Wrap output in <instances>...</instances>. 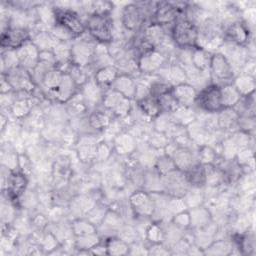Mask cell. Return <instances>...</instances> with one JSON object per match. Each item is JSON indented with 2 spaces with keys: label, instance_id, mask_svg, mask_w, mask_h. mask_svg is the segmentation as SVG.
Wrapping results in <instances>:
<instances>
[{
  "label": "cell",
  "instance_id": "6da1fadb",
  "mask_svg": "<svg viewBox=\"0 0 256 256\" xmlns=\"http://www.w3.org/2000/svg\"><path fill=\"white\" fill-rule=\"evenodd\" d=\"M86 32L99 44H109L114 40L115 19L113 14H90L85 18Z\"/></svg>",
  "mask_w": 256,
  "mask_h": 256
},
{
  "label": "cell",
  "instance_id": "7a4b0ae2",
  "mask_svg": "<svg viewBox=\"0 0 256 256\" xmlns=\"http://www.w3.org/2000/svg\"><path fill=\"white\" fill-rule=\"evenodd\" d=\"M169 35L177 48L192 49L197 47L198 27L184 17H180L169 27Z\"/></svg>",
  "mask_w": 256,
  "mask_h": 256
},
{
  "label": "cell",
  "instance_id": "3957f363",
  "mask_svg": "<svg viewBox=\"0 0 256 256\" xmlns=\"http://www.w3.org/2000/svg\"><path fill=\"white\" fill-rule=\"evenodd\" d=\"M187 3L183 1H158L150 23L170 27L183 16Z\"/></svg>",
  "mask_w": 256,
  "mask_h": 256
},
{
  "label": "cell",
  "instance_id": "277c9868",
  "mask_svg": "<svg viewBox=\"0 0 256 256\" xmlns=\"http://www.w3.org/2000/svg\"><path fill=\"white\" fill-rule=\"evenodd\" d=\"M208 73L211 84L219 87L232 83L236 76V72L229 61L219 52L212 53Z\"/></svg>",
  "mask_w": 256,
  "mask_h": 256
},
{
  "label": "cell",
  "instance_id": "5b68a950",
  "mask_svg": "<svg viewBox=\"0 0 256 256\" xmlns=\"http://www.w3.org/2000/svg\"><path fill=\"white\" fill-rule=\"evenodd\" d=\"M97 42L86 32L72 41L71 62L80 67H88L92 63Z\"/></svg>",
  "mask_w": 256,
  "mask_h": 256
},
{
  "label": "cell",
  "instance_id": "8992f818",
  "mask_svg": "<svg viewBox=\"0 0 256 256\" xmlns=\"http://www.w3.org/2000/svg\"><path fill=\"white\" fill-rule=\"evenodd\" d=\"M133 100L128 99L112 88L105 90L101 108L110 113L116 119H123L127 117L133 107Z\"/></svg>",
  "mask_w": 256,
  "mask_h": 256
},
{
  "label": "cell",
  "instance_id": "52a82bcc",
  "mask_svg": "<svg viewBox=\"0 0 256 256\" xmlns=\"http://www.w3.org/2000/svg\"><path fill=\"white\" fill-rule=\"evenodd\" d=\"M53 6L55 9V19L57 25L64 28L74 38L80 37L86 33L85 21L77 12L68 7L64 8L57 7L55 5Z\"/></svg>",
  "mask_w": 256,
  "mask_h": 256
},
{
  "label": "cell",
  "instance_id": "ba28073f",
  "mask_svg": "<svg viewBox=\"0 0 256 256\" xmlns=\"http://www.w3.org/2000/svg\"><path fill=\"white\" fill-rule=\"evenodd\" d=\"M195 110L205 113H218L223 109L220 98V87L214 84H208L198 90L195 103Z\"/></svg>",
  "mask_w": 256,
  "mask_h": 256
},
{
  "label": "cell",
  "instance_id": "9c48e42d",
  "mask_svg": "<svg viewBox=\"0 0 256 256\" xmlns=\"http://www.w3.org/2000/svg\"><path fill=\"white\" fill-rule=\"evenodd\" d=\"M119 22L124 31L130 35L140 31L146 24H148L136 4V2H130L124 4L119 11Z\"/></svg>",
  "mask_w": 256,
  "mask_h": 256
},
{
  "label": "cell",
  "instance_id": "30bf717a",
  "mask_svg": "<svg viewBox=\"0 0 256 256\" xmlns=\"http://www.w3.org/2000/svg\"><path fill=\"white\" fill-rule=\"evenodd\" d=\"M101 139V134L98 133L79 135L73 147L77 159L86 165H92L95 160L97 145Z\"/></svg>",
  "mask_w": 256,
  "mask_h": 256
},
{
  "label": "cell",
  "instance_id": "8fae6325",
  "mask_svg": "<svg viewBox=\"0 0 256 256\" xmlns=\"http://www.w3.org/2000/svg\"><path fill=\"white\" fill-rule=\"evenodd\" d=\"M169 61L167 55L158 49H152L141 54L137 59V68L140 75H156Z\"/></svg>",
  "mask_w": 256,
  "mask_h": 256
},
{
  "label": "cell",
  "instance_id": "7c38bea8",
  "mask_svg": "<svg viewBox=\"0 0 256 256\" xmlns=\"http://www.w3.org/2000/svg\"><path fill=\"white\" fill-rule=\"evenodd\" d=\"M128 203L135 218H151L154 212V200L151 193L136 189L128 196Z\"/></svg>",
  "mask_w": 256,
  "mask_h": 256
},
{
  "label": "cell",
  "instance_id": "4fadbf2b",
  "mask_svg": "<svg viewBox=\"0 0 256 256\" xmlns=\"http://www.w3.org/2000/svg\"><path fill=\"white\" fill-rule=\"evenodd\" d=\"M222 28L224 41L240 46H246L254 39V31L242 19L226 24Z\"/></svg>",
  "mask_w": 256,
  "mask_h": 256
},
{
  "label": "cell",
  "instance_id": "5bb4252c",
  "mask_svg": "<svg viewBox=\"0 0 256 256\" xmlns=\"http://www.w3.org/2000/svg\"><path fill=\"white\" fill-rule=\"evenodd\" d=\"M31 39L32 33L28 28L10 26L7 30L1 32V50H17L24 44L30 42Z\"/></svg>",
  "mask_w": 256,
  "mask_h": 256
},
{
  "label": "cell",
  "instance_id": "9a60e30c",
  "mask_svg": "<svg viewBox=\"0 0 256 256\" xmlns=\"http://www.w3.org/2000/svg\"><path fill=\"white\" fill-rule=\"evenodd\" d=\"M1 75L6 78L12 90L15 92L26 91L29 93H33L34 90L37 88L36 84L32 79L31 72L22 68L21 66L11 68L10 70L2 73Z\"/></svg>",
  "mask_w": 256,
  "mask_h": 256
},
{
  "label": "cell",
  "instance_id": "2e32d148",
  "mask_svg": "<svg viewBox=\"0 0 256 256\" xmlns=\"http://www.w3.org/2000/svg\"><path fill=\"white\" fill-rule=\"evenodd\" d=\"M162 192L174 197H183L190 187L183 171L175 169L161 176Z\"/></svg>",
  "mask_w": 256,
  "mask_h": 256
},
{
  "label": "cell",
  "instance_id": "e0dca14e",
  "mask_svg": "<svg viewBox=\"0 0 256 256\" xmlns=\"http://www.w3.org/2000/svg\"><path fill=\"white\" fill-rule=\"evenodd\" d=\"M217 52L225 56V58L229 61V63L235 70L236 74L240 72L243 65L249 59H253V58H250L246 46L236 45L227 41H223L222 45L220 46Z\"/></svg>",
  "mask_w": 256,
  "mask_h": 256
},
{
  "label": "cell",
  "instance_id": "ac0fdd59",
  "mask_svg": "<svg viewBox=\"0 0 256 256\" xmlns=\"http://www.w3.org/2000/svg\"><path fill=\"white\" fill-rule=\"evenodd\" d=\"M103 87H101L93 77L89 78L80 88L79 93L83 99L84 104L88 108V110H93L101 107L103 96L105 93Z\"/></svg>",
  "mask_w": 256,
  "mask_h": 256
},
{
  "label": "cell",
  "instance_id": "d6986e66",
  "mask_svg": "<svg viewBox=\"0 0 256 256\" xmlns=\"http://www.w3.org/2000/svg\"><path fill=\"white\" fill-rule=\"evenodd\" d=\"M114 154L118 158L129 157L133 155L138 146V139L129 131H120L111 141Z\"/></svg>",
  "mask_w": 256,
  "mask_h": 256
},
{
  "label": "cell",
  "instance_id": "ffe728a7",
  "mask_svg": "<svg viewBox=\"0 0 256 256\" xmlns=\"http://www.w3.org/2000/svg\"><path fill=\"white\" fill-rule=\"evenodd\" d=\"M142 40L153 49H159L169 38V27H164L155 23L146 24L141 30Z\"/></svg>",
  "mask_w": 256,
  "mask_h": 256
},
{
  "label": "cell",
  "instance_id": "44dd1931",
  "mask_svg": "<svg viewBox=\"0 0 256 256\" xmlns=\"http://www.w3.org/2000/svg\"><path fill=\"white\" fill-rule=\"evenodd\" d=\"M156 75L172 87L187 82L185 68L173 59H169L166 65Z\"/></svg>",
  "mask_w": 256,
  "mask_h": 256
},
{
  "label": "cell",
  "instance_id": "7402d4cb",
  "mask_svg": "<svg viewBox=\"0 0 256 256\" xmlns=\"http://www.w3.org/2000/svg\"><path fill=\"white\" fill-rule=\"evenodd\" d=\"M16 55L19 66L31 72L39 63L40 50L32 41H30L18 48L16 50Z\"/></svg>",
  "mask_w": 256,
  "mask_h": 256
},
{
  "label": "cell",
  "instance_id": "603a6c76",
  "mask_svg": "<svg viewBox=\"0 0 256 256\" xmlns=\"http://www.w3.org/2000/svg\"><path fill=\"white\" fill-rule=\"evenodd\" d=\"M218 229L219 226L214 220L202 228L195 230L190 229L192 234V243L204 251L216 239Z\"/></svg>",
  "mask_w": 256,
  "mask_h": 256
},
{
  "label": "cell",
  "instance_id": "cb8c5ba5",
  "mask_svg": "<svg viewBox=\"0 0 256 256\" xmlns=\"http://www.w3.org/2000/svg\"><path fill=\"white\" fill-rule=\"evenodd\" d=\"M113 120L114 117L101 107L90 110L88 112L89 126L93 132L98 134H101L103 131H105Z\"/></svg>",
  "mask_w": 256,
  "mask_h": 256
},
{
  "label": "cell",
  "instance_id": "d4e9b609",
  "mask_svg": "<svg viewBox=\"0 0 256 256\" xmlns=\"http://www.w3.org/2000/svg\"><path fill=\"white\" fill-rule=\"evenodd\" d=\"M110 88L119 92L128 99L134 100L137 88V79L129 74L119 73Z\"/></svg>",
  "mask_w": 256,
  "mask_h": 256
},
{
  "label": "cell",
  "instance_id": "484cf974",
  "mask_svg": "<svg viewBox=\"0 0 256 256\" xmlns=\"http://www.w3.org/2000/svg\"><path fill=\"white\" fill-rule=\"evenodd\" d=\"M190 215V229L195 230L208 225L213 221L212 213L205 204L188 209Z\"/></svg>",
  "mask_w": 256,
  "mask_h": 256
},
{
  "label": "cell",
  "instance_id": "4316f807",
  "mask_svg": "<svg viewBox=\"0 0 256 256\" xmlns=\"http://www.w3.org/2000/svg\"><path fill=\"white\" fill-rule=\"evenodd\" d=\"M197 89L189 83H182L172 88V94L180 106H193L197 96Z\"/></svg>",
  "mask_w": 256,
  "mask_h": 256
},
{
  "label": "cell",
  "instance_id": "83f0119b",
  "mask_svg": "<svg viewBox=\"0 0 256 256\" xmlns=\"http://www.w3.org/2000/svg\"><path fill=\"white\" fill-rule=\"evenodd\" d=\"M239 115L233 108H224L217 113V126L219 130L231 133L237 130Z\"/></svg>",
  "mask_w": 256,
  "mask_h": 256
},
{
  "label": "cell",
  "instance_id": "f1b7e54d",
  "mask_svg": "<svg viewBox=\"0 0 256 256\" xmlns=\"http://www.w3.org/2000/svg\"><path fill=\"white\" fill-rule=\"evenodd\" d=\"M1 167L10 171L19 169V153L10 142L1 144Z\"/></svg>",
  "mask_w": 256,
  "mask_h": 256
},
{
  "label": "cell",
  "instance_id": "f546056e",
  "mask_svg": "<svg viewBox=\"0 0 256 256\" xmlns=\"http://www.w3.org/2000/svg\"><path fill=\"white\" fill-rule=\"evenodd\" d=\"M234 250L233 243L229 237L216 238L204 251V255L212 256H228L232 255Z\"/></svg>",
  "mask_w": 256,
  "mask_h": 256
},
{
  "label": "cell",
  "instance_id": "4dcf8cb0",
  "mask_svg": "<svg viewBox=\"0 0 256 256\" xmlns=\"http://www.w3.org/2000/svg\"><path fill=\"white\" fill-rule=\"evenodd\" d=\"M31 41L40 51H53L59 40L50 32V30H41L32 33Z\"/></svg>",
  "mask_w": 256,
  "mask_h": 256
},
{
  "label": "cell",
  "instance_id": "1f68e13d",
  "mask_svg": "<svg viewBox=\"0 0 256 256\" xmlns=\"http://www.w3.org/2000/svg\"><path fill=\"white\" fill-rule=\"evenodd\" d=\"M102 238L97 233L82 235V236H74V247L75 250L73 253L76 254H89V251L98 243H100Z\"/></svg>",
  "mask_w": 256,
  "mask_h": 256
},
{
  "label": "cell",
  "instance_id": "d6a6232c",
  "mask_svg": "<svg viewBox=\"0 0 256 256\" xmlns=\"http://www.w3.org/2000/svg\"><path fill=\"white\" fill-rule=\"evenodd\" d=\"M119 70L115 65H108L98 69L94 75L93 79L104 89L111 87L117 76L119 75Z\"/></svg>",
  "mask_w": 256,
  "mask_h": 256
},
{
  "label": "cell",
  "instance_id": "836d02e7",
  "mask_svg": "<svg viewBox=\"0 0 256 256\" xmlns=\"http://www.w3.org/2000/svg\"><path fill=\"white\" fill-rule=\"evenodd\" d=\"M232 84L235 86L238 92L242 95V97L255 93L256 80L254 76L244 74V73H238L234 77Z\"/></svg>",
  "mask_w": 256,
  "mask_h": 256
},
{
  "label": "cell",
  "instance_id": "e575fe53",
  "mask_svg": "<svg viewBox=\"0 0 256 256\" xmlns=\"http://www.w3.org/2000/svg\"><path fill=\"white\" fill-rule=\"evenodd\" d=\"M184 174L190 187L203 188L205 186V183H206L205 165L201 164L200 162L190 167L188 170L184 172Z\"/></svg>",
  "mask_w": 256,
  "mask_h": 256
},
{
  "label": "cell",
  "instance_id": "d590c367",
  "mask_svg": "<svg viewBox=\"0 0 256 256\" xmlns=\"http://www.w3.org/2000/svg\"><path fill=\"white\" fill-rule=\"evenodd\" d=\"M212 53L206 49L195 47L192 49L191 65L200 72H208Z\"/></svg>",
  "mask_w": 256,
  "mask_h": 256
},
{
  "label": "cell",
  "instance_id": "8d00e7d4",
  "mask_svg": "<svg viewBox=\"0 0 256 256\" xmlns=\"http://www.w3.org/2000/svg\"><path fill=\"white\" fill-rule=\"evenodd\" d=\"M220 98L223 109L234 108L241 100L242 95L238 92L235 86L232 83H230L220 87Z\"/></svg>",
  "mask_w": 256,
  "mask_h": 256
},
{
  "label": "cell",
  "instance_id": "74e56055",
  "mask_svg": "<svg viewBox=\"0 0 256 256\" xmlns=\"http://www.w3.org/2000/svg\"><path fill=\"white\" fill-rule=\"evenodd\" d=\"M142 189L149 193L162 192L161 175L153 167L145 168Z\"/></svg>",
  "mask_w": 256,
  "mask_h": 256
},
{
  "label": "cell",
  "instance_id": "f35d334b",
  "mask_svg": "<svg viewBox=\"0 0 256 256\" xmlns=\"http://www.w3.org/2000/svg\"><path fill=\"white\" fill-rule=\"evenodd\" d=\"M103 241L106 245L108 255H111V256L129 255L130 244H128L118 236H111L109 238H106Z\"/></svg>",
  "mask_w": 256,
  "mask_h": 256
},
{
  "label": "cell",
  "instance_id": "ab89813d",
  "mask_svg": "<svg viewBox=\"0 0 256 256\" xmlns=\"http://www.w3.org/2000/svg\"><path fill=\"white\" fill-rule=\"evenodd\" d=\"M171 116L174 123L187 127L196 120V110L193 106H179Z\"/></svg>",
  "mask_w": 256,
  "mask_h": 256
},
{
  "label": "cell",
  "instance_id": "60d3db41",
  "mask_svg": "<svg viewBox=\"0 0 256 256\" xmlns=\"http://www.w3.org/2000/svg\"><path fill=\"white\" fill-rule=\"evenodd\" d=\"M144 241L147 243V245L163 243L164 241L163 223L158 221H152L145 230Z\"/></svg>",
  "mask_w": 256,
  "mask_h": 256
},
{
  "label": "cell",
  "instance_id": "b9f144b4",
  "mask_svg": "<svg viewBox=\"0 0 256 256\" xmlns=\"http://www.w3.org/2000/svg\"><path fill=\"white\" fill-rule=\"evenodd\" d=\"M71 230L73 236H82L97 233V226L85 217L71 220Z\"/></svg>",
  "mask_w": 256,
  "mask_h": 256
},
{
  "label": "cell",
  "instance_id": "7bdbcfd3",
  "mask_svg": "<svg viewBox=\"0 0 256 256\" xmlns=\"http://www.w3.org/2000/svg\"><path fill=\"white\" fill-rule=\"evenodd\" d=\"M134 103L140 109V111L150 120H153L157 115L161 113L157 99L152 97L151 95Z\"/></svg>",
  "mask_w": 256,
  "mask_h": 256
},
{
  "label": "cell",
  "instance_id": "ee69618b",
  "mask_svg": "<svg viewBox=\"0 0 256 256\" xmlns=\"http://www.w3.org/2000/svg\"><path fill=\"white\" fill-rule=\"evenodd\" d=\"M205 176H206L205 186L222 187L225 185L223 172L220 169V167L215 164L205 165Z\"/></svg>",
  "mask_w": 256,
  "mask_h": 256
},
{
  "label": "cell",
  "instance_id": "f6af8a7d",
  "mask_svg": "<svg viewBox=\"0 0 256 256\" xmlns=\"http://www.w3.org/2000/svg\"><path fill=\"white\" fill-rule=\"evenodd\" d=\"M182 198H183L188 209L203 205L205 203V196H204L203 188L189 187Z\"/></svg>",
  "mask_w": 256,
  "mask_h": 256
},
{
  "label": "cell",
  "instance_id": "bcb514c9",
  "mask_svg": "<svg viewBox=\"0 0 256 256\" xmlns=\"http://www.w3.org/2000/svg\"><path fill=\"white\" fill-rule=\"evenodd\" d=\"M170 139L165 133L156 131V130H151L147 136H146V142L147 144L154 150L157 151H163L165 147L170 143Z\"/></svg>",
  "mask_w": 256,
  "mask_h": 256
},
{
  "label": "cell",
  "instance_id": "7dc6e473",
  "mask_svg": "<svg viewBox=\"0 0 256 256\" xmlns=\"http://www.w3.org/2000/svg\"><path fill=\"white\" fill-rule=\"evenodd\" d=\"M116 236H118L128 244H132L138 240H143L137 227L133 223H128V222L124 223L120 227Z\"/></svg>",
  "mask_w": 256,
  "mask_h": 256
},
{
  "label": "cell",
  "instance_id": "c3c4849f",
  "mask_svg": "<svg viewBox=\"0 0 256 256\" xmlns=\"http://www.w3.org/2000/svg\"><path fill=\"white\" fill-rule=\"evenodd\" d=\"M108 209H109V205L106 202L100 200L86 214L85 218L88 219L90 222H92L93 224H95L98 227L101 224V222L103 221Z\"/></svg>",
  "mask_w": 256,
  "mask_h": 256
},
{
  "label": "cell",
  "instance_id": "681fc988",
  "mask_svg": "<svg viewBox=\"0 0 256 256\" xmlns=\"http://www.w3.org/2000/svg\"><path fill=\"white\" fill-rule=\"evenodd\" d=\"M197 158L198 161L203 165H212L217 163L220 156L214 147L205 145L198 148Z\"/></svg>",
  "mask_w": 256,
  "mask_h": 256
},
{
  "label": "cell",
  "instance_id": "f907efd6",
  "mask_svg": "<svg viewBox=\"0 0 256 256\" xmlns=\"http://www.w3.org/2000/svg\"><path fill=\"white\" fill-rule=\"evenodd\" d=\"M115 156L112 144L108 141L101 139L96 148V155L94 163H105L110 161ZM93 163V164H94Z\"/></svg>",
  "mask_w": 256,
  "mask_h": 256
},
{
  "label": "cell",
  "instance_id": "816d5d0a",
  "mask_svg": "<svg viewBox=\"0 0 256 256\" xmlns=\"http://www.w3.org/2000/svg\"><path fill=\"white\" fill-rule=\"evenodd\" d=\"M153 168L162 176V175H165V174L175 170L176 166H175V164L173 162V159L169 155L165 154L162 151L157 156Z\"/></svg>",
  "mask_w": 256,
  "mask_h": 256
},
{
  "label": "cell",
  "instance_id": "f5cc1de1",
  "mask_svg": "<svg viewBox=\"0 0 256 256\" xmlns=\"http://www.w3.org/2000/svg\"><path fill=\"white\" fill-rule=\"evenodd\" d=\"M160 111L165 113H172L174 112L180 105L178 104L177 100L175 99L174 95L172 94V90L160 95L156 98Z\"/></svg>",
  "mask_w": 256,
  "mask_h": 256
},
{
  "label": "cell",
  "instance_id": "db71d44e",
  "mask_svg": "<svg viewBox=\"0 0 256 256\" xmlns=\"http://www.w3.org/2000/svg\"><path fill=\"white\" fill-rule=\"evenodd\" d=\"M174 122H173L171 113L161 112L152 120V129L162 133H166V131L169 129V127Z\"/></svg>",
  "mask_w": 256,
  "mask_h": 256
},
{
  "label": "cell",
  "instance_id": "11a10c76",
  "mask_svg": "<svg viewBox=\"0 0 256 256\" xmlns=\"http://www.w3.org/2000/svg\"><path fill=\"white\" fill-rule=\"evenodd\" d=\"M19 66L16 50H1V74Z\"/></svg>",
  "mask_w": 256,
  "mask_h": 256
},
{
  "label": "cell",
  "instance_id": "9f6ffc18",
  "mask_svg": "<svg viewBox=\"0 0 256 256\" xmlns=\"http://www.w3.org/2000/svg\"><path fill=\"white\" fill-rule=\"evenodd\" d=\"M166 209H167V214L170 219L175 214L180 213L185 210H188L183 198L182 197H174V196H168Z\"/></svg>",
  "mask_w": 256,
  "mask_h": 256
},
{
  "label": "cell",
  "instance_id": "6f0895ef",
  "mask_svg": "<svg viewBox=\"0 0 256 256\" xmlns=\"http://www.w3.org/2000/svg\"><path fill=\"white\" fill-rule=\"evenodd\" d=\"M170 222L174 226H176L177 228H179L183 231L189 230L190 229V215H189L188 210H185V211L175 214L170 219Z\"/></svg>",
  "mask_w": 256,
  "mask_h": 256
},
{
  "label": "cell",
  "instance_id": "680465c9",
  "mask_svg": "<svg viewBox=\"0 0 256 256\" xmlns=\"http://www.w3.org/2000/svg\"><path fill=\"white\" fill-rule=\"evenodd\" d=\"M256 128L255 116H239L237 122V130L245 131L249 134L254 135Z\"/></svg>",
  "mask_w": 256,
  "mask_h": 256
},
{
  "label": "cell",
  "instance_id": "91938a15",
  "mask_svg": "<svg viewBox=\"0 0 256 256\" xmlns=\"http://www.w3.org/2000/svg\"><path fill=\"white\" fill-rule=\"evenodd\" d=\"M147 250H148V255H155V256L171 255L170 249L164 243L150 244L147 246Z\"/></svg>",
  "mask_w": 256,
  "mask_h": 256
},
{
  "label": "cell",
  "instance_id": "94428289",
  "mask_svg": "<svg viewBox=\"0 0 256 256\" xmlns=\"http://www.w3.org/2000/svg\"><path fill=\"white\" fill-rule=\"evenodd\" d=\"M170 140H175L178 137L187 134V127L177 123H173L165 133Z\"/></svg>",
  "mask_w": 256,
  "mask_h": 256
},
{
  "label": "cell",
  "instance_id": "6125c7cd",
  "mask_svg": "<svg viewBox=\"0 0 256 256\" xmlns=\"http://www.w3.org/2000/svg\"><path fill=\"white\" fill-rule=\"evenodd\" d=\"M89 254H92V255H108L107 254V248H106V245H105L104 241H101L100 243L95 245L89 251Z\"/></svg>",
  "mask_w": 256,
  "mask_h": 256
},
{
  "label": "cell",
  "instance_id": "be15d7a7",
  "mask_svg": "<svg viewBox=\"0 0 256 256\" xmlns=\"http://www.w3.org/2000/svg\"><path fill=\"white\" fill-rule=\"evenodd\" d=\"M0 91H1V94H6V93H9V92H12V88L9 84V82L6 80V78L1 75V82H0Z\"/></svg>",
  "mask_w": 256,
  "mask_h": 256
}]
</instances>
